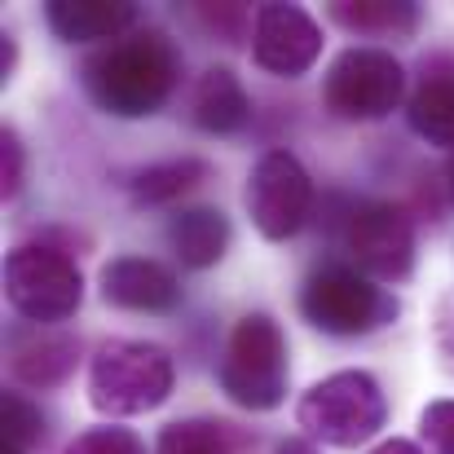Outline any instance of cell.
I'll use <instances>...</instances> for the list:
<instances>
[{
	"label": "cell",
	"instance_id": "30bf717a",
	"mask_svg": "<svg viewBox=\"0 0 454 454\" xmlns=\"http://www.w3.org/2000/svg\"><path fill=\"white\" fill-rule=\"evenodd\" d=\"M322 53V27L301 4H261L256 31H252V58L261 71L296 80Z\"/></svg>",
	"mask_w": 454,
	"mask_h": 454
},
{
	"label": "cell",
	"instance_id": "d6986e66",
	"mask_svg": "<svg viewBox=\"0 0 454 454\" xmlns=\"http://www.w3.org/2000/svg\"><path fill=\"white\" fill-rule=\"evenodd\" d=\"M154 454H230V437L225 424L212 419H176L159 433Z\"/></svg>",
	"mask_w": 454,
	"mask_h": 454
},
{
	"label": "cell",
	"instance_id": "4fadbf2b",
	"mask_svg": "<svg viewBox=\"0 0 454 454\" xmlns=\"http://www.w3.org/2000/svg\"><path fill=\"white\" fill-rule=\"evenodd\" d=\"M49 27L67 44H93V40H124L137 22V9L124 0H49L44 9Z\"/></svg>",
	"mask_w": 454,
	"mask_h": 454
},
{
	"label": "cell",
	"instance_id": "8992f818",
	"mask_svg": "<svg viewBox=\"0 0 454 454\" xmlns=\"http://www.w3.org/2000/svg\"><path fill=\"white\" fill-rule=\"evenodd\" d=\"M340 243L366 278L380 283H406L415 270V221L397 203L357 199L340 216Z\"/></svg>",
	"mask_w": 454,
	"mask_h": 454
},
{
	"label": "cell",
	"instance_id": "ffe728a7",
	"mask_svg": "<svg viewBox=\"0 0 454 454\" xmlns=\"http://www.w3.org/2000/svg\"><path fill=\"white\" fill-rule=\"evenodd\" d=\"M0 424H4V437H0V442H9V446H18V450H31V446L44 442V415H40V406L27 402L22 393H4V402H0Z\"/></svg>",
	"mask_w": 454,
	"mask_h": 454
},
{
	"label": "cell",
	"instance_id": "2e32d148",
	"mask_svg": "<svg viewBox=\"0 0 454 454\" xmlns=\"http://www.w3.org/2000/svg\"><path fill=\"white\" fill-rule=\"evenodd\" d=\"M331 18L357 35H411L419 27L415 0H335Z\"/></svg>",
	"mask_w": 454,
	"mask_h": 454
},
{
	"label": "cell",
	"instance_id": "ba28073f",
	"mask_svg": "<svg viewBox=\"0 0 454 454\" xmlns=\"http://www.w3.org/2000/svg\"><path fill=\"white\" fill-rule=\"evenodd\" d=\"M322 98L340 120H384L406 98V71L388 49H344L322 80Z\"/></svg>",
	"mask_w": 454,
	"mask_h": 454
},
{
	"label": "cell",
	"instance_id": "6da1fadb",
	"mask_svg": "<svg viewBox=\"0 0 454 454\" xmlns=\"http://www.w3.org/2000/svg\"><path fill=\"white\" fill-rule=\"evenodd\" d=\"M181 75V58L163 31H129L124 40L106 44L84 62V89L89 98L120 120L154 115Z\"/></svg>",
	"mask_w": 454,
	"mask_h": 454
},
{
	"label": "cell",
	"instance_id": "7c38bea8",
	"mask_svg": "<svg viewBox=\"0 0 454 454\" xmlns=\"http://www.w3.org/2000/svg\"><path fill=\"white\" fill-rule=\"evenodd\" d=\"M190 120L212 137L243 133L252 124V98L230 67H207L190 89Z\"/></svg>",
	"mask_w": 454,
	"mask_h": 454
},
{
	"label": "cell",
	"instance_id": "ac0fdd59",
	"mask_svg": "<svg viewBox=\"0 0 454 454\" xmlns=\"http://www.w3.org/2000/svg\"><path fill=\"white\" fill-rule=\"evenodd\" d=\"M203 176H207V163H203V159H168V163H151V168L133 172L129 190H133L137 203L163 207V203L181 199L185 190H194Z\"/></svg>",
	"mask_w": 454,
	"mask_h": 454
},
{
	"label": "cell",
	"instance_id": "52a82bcc",
	"mask_svg": "<svg viewBox=\"0 0 454 454\" xmlns=\"http://www.w3.org/2000/svg\"><path fill=\"white\" fill-rule=\"evenodd\" d=\"M4 296L27 322H67L84 301V278L67 252L27 243L4 261Z\"/></svg>",
	"mask_w": 454,
	"mask_h": 454
},
{
	"label": "cell",
	"instance_id": "5b68a950",
	"mask_svg": "<svg viewBox=\"0 0 454 454\" xmlns=\"http://www.w3.org/2000/svg\"><path fill=\"white\" fill-rule=\"evenodd\" d=\"M402 304L353 265H317L301 287V313L322 335H371L397 317Z\"/></svg>",
	"mask_w": 454,
	"mask_h": 454
},
{
	"label": "cell",
	"instance_id": "cb8c5ba5",
	"mask_svg": "<svg viewBox=\"0 0 454 454\" xmlns=\"http://www.w3.org/2000/svg\"><path fill=\"white\" fill-rule=\"evenodd\" d=\"M366 454H424L415 442H406V437H393V442H380L375 450H366Z\"/></svg>",
	"mask_w": 454,
	"mask_h": 454
},
{
	"label": "cell",
	"instance_id": "8fae6325",
	"mask_svg": "<svg viewBox=\"0 0 454 454\" xmlns=\"http://www.w3.org/2000/svg\"><path fill=\"white\" fill-rule=\"evenodd\" d=\"M102 301L129 313H168L181 304V283L159 261L120 256L102 270Z\"/></svg>",
	"mask_w": 454,
	"mask_h": 454
},
{
	"label": "cell",
	"instance_id": "277c9868",
	"mask_svg": "<svg viewBox=\"0 0 454 454\" xmlns=\"http://www.w3.org/2000/svg\"><path fill=\"white\" fill-rule=\"evenodd\" d=\"M384 419H388L384 388L366 371H335L317 380L296 406V424L304 428V437L340 450L371 442L384 428Z\"/></svg>",
	"mask_w": 454,
	"mask_h": 454
},
{
	"label": "cell",
	"instance_id": "7402d4cb",
	"mask_svg": "<svg viewBox=\"0 0 454 454\" xmlns=\"http://www.w3.org/2000/svg\"><path fill=\"white\" fill-rule=\"evenodd\" d=\"M67 454H146V446L137 442V433H129V428H89V433H80Z\"/></svg>",
	"mask_w": 454,
	"mask_h": 454
},
{
	"label": "cell",
	"instance_id": "603a6c76",
	"mask_svg": "<svg viewBox=\"0 0 454 454\" xmlns=\"http://www.w3.org/2000/svg\"><path fill=\"white\" fill-rule=\"evenodd\" d=\"M22 172H27V151H22L18 133H13V129H4V133H0V194H4V199H13V194H18Z\"/></svg>",
	"mask_w": 454,
	"mask_h": 454
},
{
	"label": "cell",
	"instance_id": "7a4b0ae2",
	"mask_svg": "<svg viewBox=\"0 0 454 454\" xmlns=\"http://www.w3.org/2000/svg\"><path fill=\"white\" fill-rule=\"evenodd\" d=\"M172 393V357L146 340H106L89 362V406L129 419L163 406Z\"/></svg>",
	"mask_w": 454,
	"mask_h": 454
},
{
	"label": "cell",
	"instance_id": "3957f363",
	"mask_svg": "<svg viewBox=\"0 0 454 454\" xmlns=\"http://www.w3.org/2000/svg\"><path fill=\"white\" fill-rule=\"evenodd\" d=\"M287 340L270 313H247L234 322L216 380L225 397L243 411H278L287 402Z\"/></svg>",
	"mask_w": 454,
	"mask_h": 454
},
{
	"label": "cell",
	"instance_id": "9c48e42d",
	"mask_svg": "<svg viewBox=\"0 0 454 454\" xmlns=\"http://www.w3.org/2000/svg\"><path fill=\"white\" fill-rule=\"evenodd\" d=\"M247 216L252 225L270 239L283 243L301 230L313 212V181L304 172V163L292 151H270L256 159L252 176H247Z\"/></svg>",
	"mask_w": 454,
	"mask_h": 454
},
{
	"label": "cell",
	"instance_id": "9a60e30c",
	"mask_svg": "<svg viewBox=\"0 0 454 454\" xmlns=\"http://www.w3.org/2000/svg\"><path fill=\"white\" fill-rule=\"evenodd\" d=\"M75 340L67 335H31V340H18L13 344V357H9V371L22 388H58L71 371H75Z\"/></svg>",
	"mask_w": 454,
	"mask_h": 454
},
{
	"label": "cell",
	"instance_id": "484cf974",
	"mask_svg": "<svg viewBox=\"0 0 454 454\" xmlns=\"http://www.w3.org/2000/svg\"><path fill=\"white\" fill-rule=\"evenodd\" d=\"M9 71H13V40L0 35V80H9Z\"/></svg>",
	"mask_w": 454,
	"mask_h": 454
},
{
	"label": "cell",
	"instance_id": "4316f807",
	"mask_svg": "<svg viewBox=\"0 0 454 454\" xmlns=\"http://www.w3.org/2000/svg\"><path fill=\"white\" fill-rule=\"evenodd\" d=\"M446 185H450V199H454V154H450V168H446Z\"/></svg>",
	"mask_w": 454,
	"mask_h": 454
},
{
	"label": "cell",
	"instance_id": "e0dca14e",
	"mask_svg": "<svg viewBox=\"0 0 454 454\" xmlns=\"http://www.w3.org/2000/svg\"><path fill=\"white\" fill-rule=\"evenodd\" d=\"M406 120L424 142L454 151V71L450 75H424V84L411 93Z\"/></svg>",
	"mask_w": 454,
	"mask_h": 454
},
{
	"label": "cell",
	"instance_id": "44dd1931",
	"mask_svg": "<svg viewBox=\"0 0 454 454\" xmlns=\"http://www.w3.org/2000/svg\"><path fill=\"white\" fill-rule=\"evenodd\" d=\"M419 442L428 454H454V397L428 402L419 415Z\"/></svg>",
	"mask_w": 454,
	"mask_h": 454
},
{
	"label": "cell",
	"instance_id": "83f0119b",
	"mask_svg": "<svg viewBox=\"0 0 454 454\" xmlns=\"http://www.w3.org/2000/svg\"><path fill=\"white\" fill-rule=\"evenodd\" d=\"M0 454H22L18 446H9V442H0Z\"/></svg>",
	"mask_w": 454,
	"mask_h": 454
},
{
	"label": "cell",
	"instance_id": "5bb4252c",
	"mask_svg": "<svg viewBox=\"0 0 454 454\" xmlns=\"http://www.w3.org/2000/svg\"><path fill=\"white\" fill-rule=\"evenodd\" d=\"M168 243L185 270H212L230 252V216L221 207H181L168 221Z\"/></svg>",
	"mask_w": 454,
	"mask_h": 454
},
{
	"label": "cell",
	"instance_id": "d4e9b609",
	"mask_svg": "<svg viewBox=\"0 0 454 454\" xmlns=\"http://www.w3.org/2000/svg\"><path fill=\"white\" fill-rule=\"evenodd\" d=\"M274 454H317V450H313V442H304V437H287V442H278Z\"/></svg>",
	"mask_w": 454,
	"mask_h": 454
}]
</instances>
